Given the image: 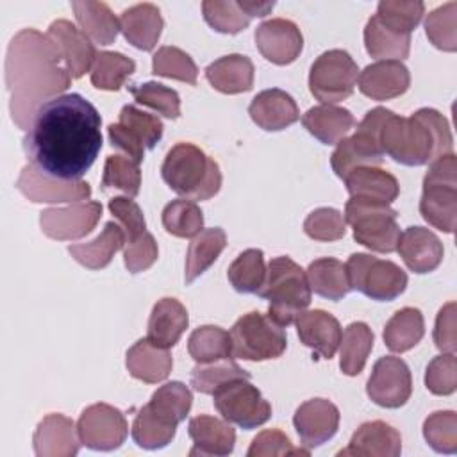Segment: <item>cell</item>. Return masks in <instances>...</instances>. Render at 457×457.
Masks as SVG:
<instances>
[{
	"mask_svg": "<svg viewBox=\"0 0 457 457\" xmlns=\"http://www.w3.org/2000/svg\"><path fill=\"white\" fill-rule=\"evenodd\" d=\"M102 118L79 93L43 102L34 112L23 148L30 164L59 180H80L102 150Z\"/></svg>",
	"mask_w": 457,
	"mask_h": 457,
	"instance_id": "cell-1",
	"label": "cell"
},
{
	"mask_svg": "<svg viewBox=\"0 0 457 457\" xmlns=\"http://www.w3.org/2000/svg\"><path fill=\"white\" fill-rule=\"evenodd\" d=\"M5 82L11 93V114L20 129L29 123L43 104L64 91L71 75L55 43L34 29H23L9 45Z\"/></svg>",
	"mask_w": 457,
	"mask_h": 457,
	"instance_id": "cell-2",
	"label": "cell"
},
{
	"mask_svg": "<svg viewBox=\"0 0 457 457\" xmlns=\"http://www.w3.org/2000/svg\"><path fill=\"white\" fill-rule=\"evenodd\" d=\"M382 152L405 166H421L439 155L452 154L453 137L446 118L430 107L412 116L391 112L380 129Z\"/></svg>",
	"mask_w": 457,
	"mask_h": 457,
	"instance_id": "cell-3",
	"label": "cell"
},
{
	"mask_svg": "<svg viewBox=\"0 0 457 457\" xmlns=\"http://www.w3.org/2000/svg\"><path fill=\"white\" fill-rule=\"evenodd\" d=\"M162 180L180 196L209 200L221 187V171L214 159L193 143H177L161 166Z\"/></svg>",
	"mask_w": 457,
	"mask_h": 457,
	"instance_id": "cell-4",
	"label": "cell"
},
{
	"mask_svg": "<svg viewBox=\"0 0 457 457\" xmlns=\"http://www.w3.org/2000/svg\"><path fill=\"white\" fill-rule=\"evenodd\" d=\"M257 295L270 302L268 316L280 327L291 325L311 303L305 271L286 255L268 262L266 278Z\"/></svg>",
	"mask_w": 457,
	"mask_h": 457,
	"instance_id": "cell-5",
	"label": "cell"
},
{
	"mask_svg": "<svg viewBox=\"0 0 457 457\" xmlns=\"http://www.w3.org/2000/svg\"><path fill=\"white\" fill-rule=\"evenodd\" d=\"M423 220L452 234L457 216V162L453 154H445L430 162L423 179V193L420 200Z\"/></svg>",
	"mask_w": 457,
	"mask_h": 457,
	"instance_id": "cell-6",
	"label": "cell"
},
{
	"mask_svg": "<svg viewBox=\"0 0 457 457\" xmlns=\"http://www.w3.org/2000/svg\"><path fill=\"white\" fill-rule=\"evenodd\" d=\"M343 216L353 227V239L359 245L380 253L396 250L400 227L396 223V211L389 204L350 196Z\"/></svg>",
	"mask_w": 457,
	"mask_h": 457,
	"instance_id": "cell-7",
	"label": "cell"
},
{
	"mask_svg": "<svg viewBox=\"0 0 457 457\" xmlns=\"http://www.w3.org/2000/svg\"><path fill=\"white\" fill-rule=\"evenodd\" d=\"M391 112L393 111L386 107L368 111L359 123L357 132L337 143V148L330 155V166L339 179H345L357 166L382 164L384 152L380 146V129Z\"/></svg>",
	"mask_w": 457,
	"mask_h": 457,
	"instance_id": "cell-8",
	"label": "cell"
},
{
	"mask_svg": "<svg viewBox=\"0 0 457 457\" xmlns=\"http://www.w3.org/2000/svg\"><path fill=\"white\" fill-rule=\"evenodd\" d=\"M232 357L243 361L277 359L286 352L287 339L280 325L270 316L252 311L243 314L230 328Z\"/></svg>",
	"mask_w": 457,
	"mask_h": 457,
	"instance_id": "cell-9",
	"label": "cell"
},
{
	"mask_svg": "<svg viewBox=\"0 0 457 457\" xmlns=\"http://www.w3.org/2000/svg\"><path fill=\"white\" fill-rule=\"evenodd\" d=\"M345 268L350 289L361 291L371 300L391 302L407 287V273L391 261L368 253H352Z\"/></svg>",
	"mask_w": 457,
	"mask_h": 457,
	"instance_id": "cell-10",
	"label": "cell"
},
{
	"mask_svg": "<svg viewBox=\"0 0 457 457\" xmlns=\"http://www.w3.org/2000/svg\"><path fill=\"white\" fill-rule=\"evenodd\" d=\"M359 68L346 50H327L311 66L309 89L323 104L346 100L357 84Z\"/></svg>",
	"mask_w": 457,
	"mask_h": 457,
	"instance_id": "cell-11",
	"label": "cell"
},
{
	"mask_svg": "<svg viewBox=\"0 0 457 457\" xmlns=\"http://www.w3.org/2000/svg\"><path fill=\"white\" fill-rule=\"evenodd\" d=\"M214 407L228 423L245 430L264 425L271 416V405L262 398L261 391L248 378H234L225 382L214 393Z\"/></svg>",
	"mask_w": 457,
	"mask_h": 457,
	"instance_id": "cell-12",
	"label": "cell"
},
{
	"mask_svg": "<svg viewBox=\"0 0 457 457\" xmlns=\"http://www.w3.org/2000/svg\"><path fill=\"white\" fill-rule=\"evenodd\" d=\"M162 121L132 104H127L120 111L118 123L107 127L109 141L112 148L127 154V157L141 162L145 148H154L162 137Z\"/></svg>",
	"mask_w": 457,
	"mask_h": 457,
	"instance_id": "cell-13",
	"label": "cell"
},
{
	"mask_svg": "<svg viewBox=\"0 0 457 457\" xmlns=\"http://www.w3.org/2000/svg\"><path fill=\"white\" fill-rule=\"evenodd\" d=\"M77 432L80 443L87 448L111 452L123 445L129 427L120 409L109 403H93L82 411Z\"/></svg>",
	"mask_w": 457,
	"mask_h": 457,
	"instance_id": "cell-14",
	"label": "cell"
},
{
	"mask_svg": "<svg viewBox=\"0 0 457 457\" xmlns=\"http://www.w3.org/2000/svg\"><path fill=\"white\" fill-rule=\"evenodd\" d=\"M366 393L371 402L386 409H398L405 405L412 393L409 366L400 357H380L368 378Z\"/></svg>",
	"mask_w": 457,
	"mask_h": 457,
	"instance_id": "cell-15",
	"label": "cell"
},
{
	"mask_svg": "<svg viewBox=\"0 0 457 457\" xmlns=\"http://www.w3.org/2000/svg\"><path fill=\"white\" fill-rule=\"evenodd\" d=\"M102 218L100 202H82L68 207H50L39 216L43 234L57 241H71L87 236Z\"/></svg>",
	"mask_w": 457,
	"mask_h": 457,
	"instance_id": "cell-16",
	"label": "cell"
},
{
	"mask_svg": "<svg viewBox=\"0 0 457 457\" xmlns=\"http://www.w3.org/2000/svg\"><path fill=\"white\" fill-rule=\"evenodd\" d=\"M16 187L30 200V202H80L91 196V187L84 180H59L50 175L41 173L32 164H27L18 180Z\"/></svg>",
	"mask_w": 457,
	"mask_h": 457,
	"instance_id": "cell-17",
	"label": "cell"
},
{
	"mask_svg": "<svg viewBox=\"0 0 457 457\" xmlns=\"http://www.w3.org/2000/svg\"><path fill=\"white\" fill-rule=\"evenodd\" d=\"M255 45L264 59L284 66L300 55L303 48V36L291 20L271 18L255 29Z\"/></svg>",
	"mask_w": 457,
	"mask_h": 457,
	"instance_id": "cell-18",
	"label": "cell"
},
{
	"mask_svg": "<svg viewBox=\"0 0 457 457\" xmlns=\"http://www.w3.org/2000/svg\"><path fill=\"white\" fill-rule=\"evenodd\" d=\"M293 425L305 448H316L334 437L339 427L337 407L325 398H312L303 402L295 416Z\"/></svg>",
	"mask_w": 457,
	"mask_h": 457,
	"instance_id": "cell-19",
	"label": "cell"
},
{
	"mask_svg": "<svg viewBox=\"0 0 457 457\" xmlns=\"http://www.w3.org/2000/svg\"><path fill=\"white\" fill-rule=\"evenodd\" d=\"M46 36L55 43L71 79H80L91 64H95L96 52L89 37L68 20H55L50 23Z\"/></svg>",
	"mask_w": 457,
	"mask_h": 457,
	"instance_id": "cell-20",
	"label": "cell"
},
{
	"mask_svg": "<svg viewBox=\"0 0 457 457\" xmlns=\"http://www.w3.org/2000/svg\"><path fill=\"white\" fill-rule=\"evenodd\" d=\"M300 341L314 352V359H332L341 343V325L327 311H303L296 320Z\"/></svg>",
	"mask_w": 457,
	"mask_h": 457,
	"instance_id": "cell-21",
	"label": "cell"
},
{
	"mask_svg": "<svg viewBox=\"0 0 457 457\" xmlns=\"http://www.w3.org/2000/svg\"><path fill=\"white\" fill-rule=\"evenodd\" d=\"M32 443L39 457H73L79 452L80 437L73 420L62 414H48L39 421Z\"/></svg>",
	"mask_w": 457,
	"mask_h": 457,
	"instance_id": "cell-22",
	"label": "cell"
},
{
	"mask_svg": "<svg viewBox=\"0 0 457 457\" xmlns=\"http://www.w3.org/2000/svg\"><path fill=\"white\" fill-rule=\"evenodd\" d=\"M411 75L402 61H377L359 73V89L371 100H391L409 89Z\"/></svg>",
	"mask_w": 457,
	"mask_h": 457,
	"instance_id": "cell-23",
	"label": "cell"
},
{
	"mask_svg": "<svg viewBox=\"0 0 457 457\" xmlns=\"http://www.w3.org/2000/svg\"><path fill=\"white\" fill-rule=\"evenodd\" d=\"M396 250L405 266L414 273L434 271L443 261L441 239L423 227H409L400 234Z\"/></svg>",
	"mask_w": 457,
	"mask_h": 457,
	"instance_id": "cell-24",
	"label": "cell"
},
{
	"mask_svg": "<svg viewBox=\"0 0 457 457\" xmlns=\"http://www.w3.org/2000/svg\"><path fill=\"white\" fill-rule=\"evenodd\" d=\"M402 453L400 432L386 421L362 423L352 436L348 446L339 455L355 457H398Z\"/></svg>",
	"mask_w": 457,
	"mask_h": 457,
	"instance_id": "cell-25",
	"label": "cell"
},
{
	"mask_svg": "<svg viewBox=\"0 0 457 457\" xmlns=\"http://www.w3.org/2000/svg\"><path fill=\"white\" fill-rule=\"evenodd\" d=\"M248 114L264 130H282L300 120V111L291 95L278 87L264 89L252 100Z\"/></svg>",
	"mask_w": 457,
	"mask_h": 457,
	"instance_id": "cell-26",
	"label": "cell"
},
{
	"mask_svg": "<svg viewBox=\"0 0 457 457\" xmlns=\"http://www.w3.org/2000/svg\"><path fill=\"white\" fill-rule=\"evenodd\" d=\"M187 434L193 439L189 455H228L236 445V432L227 420L200 414L189 420Z\"/></svg>",
	"mask_w": 457,
	"mask_h": 457,
	"instance_id": "cell-27",
	"label": "cell"
},
{
	"mask_svg": "<svg viewBox=\"0 0 457 457\" xmlns=\"http://www.w3.org/2000/svg\"><path fill=\"white\" fill-rule=\"evenodd\" d=\"M162 16L154 4H136L125 9L120 16V29L125 39L145 52L154 50L162 32Z\"/></svg>",
	"mask_w": 457,
	"mask_h": 457,
	"instance_id": "cell-28",
	"label": "cell"
},
{
	"mask_svg": "<svg viewBox=\"0 0 457 457\" xmlns=\"http://www.w3.org/2000/svg\"><path fill=\"white\" fill-rule=\"evenodd\" d=\"M187 323V311L177 298H161L152 309L146 337L157 346L171 348L179 343Z\"/></svg>",
	"mask_w": 457,
	"mask_h": 457,
	"instance_id": "cell-29",
	"label": "cell"
},
{
	"mask_svg": "<svg viewBox=\"0 0 457 457\" xmlns=\"http://www.w3.org/2000/svg\"><path fill=\"white\" fill-rule=\"evenodd\" d=\"M125 364L134 378L146 384H157L170 375L173 359L168 348L157 346L148 337H145L129 348Z\"/></svg>",
	"mask_w": 457,
	"mask_h": 457,
	"instance_id": "cell-30",
	"label": "cell"
},
{
	"mask_svg": "<svg viewBox=\"0 0 457 457\" xmlns=\"http://www.w3.org/2000/svg\"><path fill=\"white\" fill-rule=\"evenodd\" d=\"M253 62L241 54H230L216 59L205 68L209 84L225 95L250 91L253 86Z\"/></svg>",
	"mask_w": 457,
	"mask_h": 457,
	"instance_id": "cell-31",
	"label": "cell"
},
{
	"mask_svg": "<svg viewBox=\"0 0 457 457\" xmlns=\"http://www.w3.org/2000/svg\"><path fill=\"white\" fill-rule=\"evenodd\" d=\"M343 180L350 196L370 198L382 204H391L400 193L396 177L378 166H357Z\"/></svg>",
	"mask_w": 457,
	"mask_h": 457,
	"instance_id": "cell-32",
	"label": "cell"
},
{
	"mask_svg": "<svg viewBox=\"0 0 457 457\" xmlns=\"http://www.w3.org/2000/svg\"><path fill=\"white\" fill-rule=\"evenodd\" d=\"M302 125L309 130V134H312L323 145H336L355 125V118L345 107L321 104V105L311 107L302 116Z\"/></svg>",
	"mask_w": 457,
	"mask_h": 457,
	"instance_id": "cell-33",
	"label": "cell"
},
{
	"mask_svg": "<svg viewBox=\"0 0 457 457\" xmlns=\"http://www.w3.org/2000/svg\"><path fill=\"white\" fill-rule=\"evenodd\" d=\"M123 243L125 234L121 227L114 221H107L102 232L93 241L70 245L68 252L79 264L89 270H102L111 262V259L123 246Z\"/></svg>",
	"mask_w": 457,
	"mask_h": 457,
	"instance_id": "cell-34",
	"label": "cell"
},
{
	"mask_svg": "<svg viewBox=\"0 0 457 457\" xmlns=\"http://www.w3.org/2000/svg\"><path fill=\"white\" fill-rule=\"evenodd\" d=\"M80 30L98 45H111L120 29V20L104 2H71Z\"/></svg>",
	"mask_w": 457,
	"mask_h": 457,
	"instance_id": "cell-35",
	"label": "cell"
},
{
	"mask_svg": "<svg viewBox=\"0 0 457 457\" xmlns=\"http://www.w3.org/2000/svg\"><path fill=\"white\" fill-rule=\"evenodd\" d=\"M227 245V234L220 227L204 228L200 234L193 237L186 253V271L184 280L191 284L196 277H200L223 252Z\"/></svg>",
	"mask_w": 457,
	"mask_h": 457,
	"instance_id": "cell-36",
	"label": "cell"
},
{
	"mask_svg": "<svg viewBox=\"0 0 457 457\" xmlns=\"http://www.w3.org/2000/svg\"><path fill=\"white\" fill-rule=\"evenodd\" d=\"M311 291L328 300H341L350 293L346 268L334 257H321L309 264L305 271Z\"/></svg>",
	"mask_w": 457,
	"mask_h": 457,
	"instance_id": "cell-37",
	"label": "cell"
},
{
	"mask_svg": "<svg viewBox=\"0 0 457 457\" xmlns=\"http://www.w3.org/2000/svg\"><path fill=\"white\" fill-rule=\"evenodd\" d=\"M425 334V321L420 309L403 307L396 311L384 327V343L391 352L402 353L414 348Z\"/></svg>",
	"mask_w": 457,
	"mask_h": 457,
	"instance_id": "cell-38",
	"label": "cell"
},
{
	"mask_svg": "<svg viewBox=\"0 0 457 457\" xmlns=\"http://www.w3.org/2000/svg\"><path fill=\"white\" fill-rule=\"evenodd\" d=\"M175 421L168 420L166 416L155 412L148 403L139 409L132 421V439L137 446L146 448V450H157L164 448L171 439L175 437L177 432Z\"/></svg>",
	"mask_w": 457,
	"mask_h": 457,
	"instance_id": "cell-39",
	"label": "cell"
},
{
	"mask_svg": "<svg viewBox=\"0 0 457 457\" xmlns=\"http://www.w3.org/2000/svg\"><path fill=\"white\" fill-rule=\"evenodd\" d=\"M339 368L345 375H359L373 350V332L362 321L350 323L341 334Z\"/></svg>",
	"mask_w": 457,
	"mask_h": 457,
	"instance_id": "cell-40",
	"label": "cell"
},
{
	"mask_svg": "<svg viewBox=\"0 0 457 457\" xmlns=\"http://www.w3.org/2000/svg\"><path fill=\"white\" fill-rule=\"evenodd\" d=\"M366 52L382 61H400L409 55L411 34H396L384 27L377 16H371L364 27Z\"/></svg>",
	"mask_w": 457,
	"mask_h": 457,
	"instance_id": "cell-41",
	"label": "cell"
},
{
	"mask_svg": "<svg viewBox=\"0 0 457 457\" xmlns=\"http://www.w3.org/2000/svg\"><path fill=\"white\" fill-rule=\"evenodd\" d=\"M187 352L196 364L232 359L230 334L216 325H204L191 332Z\"/></svg>",
	"mask_w": 457,
	"mask_h": 457,
	"instance_id": "cell-42",
	"label": "cell"
},
{
	"mask_svg": "<svg viewBox=\"0 0 457 457\" xmlns=\"http://www.w3.org/2000/svg\"><path fill=\"white\" fill-rule=\"evenodd\" d=\"M228 282L237 293H255L262 287L266 278L264 255L257 248H248L241 252L227 271Z\"/></svg>",
	"mask_w": 457,
	"mask_h": 457,
	"instance_id": "cell-43",
	"label": "cell"
},
{
	"mask_svg": "<svg viewBox=\"0 0 457 457\" xmlns=\"http://www.w3.org/2000/svg\"><path fill=\"white\" fill-rule=\"evenodd\" d=\"M136 62L120 52H100L91 68V84L98 89L118 91L134 73Z\"/></svg>",
	"mask_w": 457,
	"mask_h": 457,
	"instance_id": "cell-44",
	"label": "cell"
},
{
	"mask_svg": "<svg viewBox=\"0 0 457 457\" xmlns=\"http://www.w3.org/2000/svg\"><path fill=\"white\" fill-rule=\"evenodd\" d=\"M162 227L177 237H195L204 228V212L196 202L179 198L162 209Z\"/></svg>",
	"mask_w": 457,
	"mask_h": 457,
	"instance_id": "cell-45",
	"label": "cell"
},
{
	"mask_svg": "<svg viewBox=\"0 0 457 457\" xmlns=\"http://www.w3.org/2000/svg\"><path fill=\"white\" fill-rule=\"evenodd\" d=\"M425 12L423 2H403V0H382L377 5L378 21L396 34H411Z\"/></svg>",
	"mask_w": 457,
	"mask_h": 457,
	"instance_id": "cell-46",
	"label": "cell"
},
{
	"mask_svg": "<svg viewBox=\"0 0 457 457\" xmlns=\"http://www.w3.org/2000/svg\"><path fill=\"white\" fill-rule=\"evenodd\" d=\"M141 186L139 162L125 155H109L104 164L102 189H118L127 196H136Z\"/></svg>",
	"mask_w": 457,
	"mask_h": 457,
	"instance_id": "cell-47",
	"label": "cell"
},
{
	"mask_svg": "<svg viewBox=\"0 0 457 457\" xmlns=\"http://www.w3.org/2000/svg\"><path fill=\"white\" fill-rule=\"evenodd\" d=\"M234 378H250L243 368H239L232 359H223L207 364H196L191 370V386L195 391L204 395H212L225 382Z\"/></svg>",
	"mask_w": 457,
	"mask_h": 457,
	"instance_id": "cell-48",
	"label": "cell"
},
{
	"mask_svg": "<svg viewBox=\"0 0 457 457\" xmlns=\"http://www.w3.org/2000/svg\"><path fill=\"white\" fill-rule=\"evenodd\" d=\"M152 70L159 77L175 79L195 86L198 68L189 54L177 46H161L152 57Z\"/></svg>",
	"mask_w": 457,
	"mask_h": 457,
	"instance_id": "cell-49",
	"label": "cell"
},
{
	"mask_svg": "<svg viewBox=\"0 0 457 457\" xmlns=\"http://www.w3.org/2000/svg\"><path fill=\"white\" fill-rule=\"evenodd\" d=\"M425 34L430 43L445 52L457 50V2H448L430 14L425 20Z\"/></svg>",
	"mask_w": 457,
	"mask_h": 457,
	"instance_id": "cell-50",
	"label": "cell"
},
{
	"mask_svg": "<svg viewBox=\"0 0 457 457\" xmlns=\"http://www.w3.org/2000/svg\"><path fill=\"white\" fill-rule=\"evenodd\" d=\"M191 402H193V396H191V391L186 384L182 382H168L164 386H161L150 398L148 405L166 416L168 420L175 421V423H180L182 420H186L189 409H191Z\"/></svg>",
	"mask_w": 457,
	"mask_h": 457,
	"instance_id": "cell-51",
	"label": "cell"
},
{
	"mask_svg": "<svg viewBox=\"0 0 457 457\" xmlns=\"http://www.w3.org/2000/svg\"><path fill=\"white\" fill-rule=\"evenodd\" d=\"M205 21L221 34H237L248 27L250 18L241 9L239 2L232 0H205L202 4Z\"/></svg>",
	"mask_w": 457,
	"mask_h": 457,
	"instance_id": "cell-52",
	"label": "cell"
},
{
	"mask_svg": "<svg viewBox=\"0 0 457 457\" xmlns=\"http://www.w3.org/2000/svg\"><path fill=\"white\" fill-rule=\"evenodd\" d=\"M129 91L136 98L137 104L146 105L170 120H177L180 116V98L179 93L171 87H166L159 82H145V84H132Z\"/></svg>",
	"mask_w": 457,
	"mask_h": 457,
	"instance_id": "cell-53",
	"label": "cell"
},
{
	"mask_svg": "<svg viewBox=\"0 0 457 457\" xmlns=\"http://www.w3.org/2000/svg\"><path fill=\"white\" fill-rule=\"evenodd\" d=\"M425 441L439 453L457 452V414L453 411H436L423 421Z\"/></svg>",
	"mask_w": 457,
	"mask_h": 457,
	"instance_id": "cell-54",
	"label": "cell"
},
{
	"mask_svg": "<svg viewBox=\"0 0 457 457\" xmlns=\"http://www.w3.org/2000/svg\"><path fill=\"white\" fill-rule=\"evenodd\" d=\"M303 230L316 241H336L346 232L345 216L332 207L314 209L303 221Z\"/></svg>",
	"mask_w": 457,
	"mask_h": 457,
	"instance_id": "cell-55",
	"label": "cell"
},
{
	"mask_svg": "<svg viewBox=\"0 0 457 457\" xmlns=\"http://www.w3.org/2000/svg\"><path fill=\"white\" fill-rule=\"evenodd\" d=\"M425 386L432 395L446 396L457 387V361L452 352L434 357L425 371Z\"/></svg>",
	"mask_w": 457,
	"mask_h": 457,
	"instance_id": "cell-56",
	"label": "cell"
},
{
	"mask_svg": "<svg viewBox=\"0 0 457 457\" xmlns=\"http://www.w3.org/2000/svg\"><path fill=\"white\" fill-rule=\"evenodd\" d=\"M248 457H280V455H309V450L295 448L289 437L277 428L257 434L246 452Z\"/></svg>",
	"mask_w": 457,
	"mask_h": 457,
	"instance_id": "cell-57",
	"label": "cell"
},
{
	"mask_svg": "<svg viewBox=\"0 0 457 457\" xmlns=\"http://www.w3.org/2000/svg\"><path fill=\"white\" fill-rule=\"evenodd\" d=\"M109 211L118 220V223L125 234V243H130L146 232L145 230L146 228L145 216H143L139 205L130 196L111 198Z\"/></svg>",
	"mask_w": 457,
	"mask_h": 457,
	"instance_id": "cell-58",
	"label": "cell"
},
{
	"mask_svg": "<svg viewBox=\"0 0 457 457\" xmlns=\"http://www.w3.org/2000/svg\"><path fill=\"white\" fill-rule=\"evenodd\" d=\"M157 255L159 248L154 236L150 232H145L137 239L125 243L123 262L130 273H139L148 270L157 261Z\"/></svg>",
	"mask_w": 457,
	"mask_h": 457,
	"instance_id": "cell-59",
	"label": "cell"
},
{
	"mask_svg": "<svg viewBox=\"0 0 457 457\" xmlns=\"http://www.w3.org/2000/svg\"><path fill=\"white\" fill-rule=\"evenodd\" d=\"M434 343L441 352H455L457 334H455V302H448L441 307L434 327Z\"/></svg>",
	"mask_w": 457,
	"mask_h": 457,
	"instance_id": "cell-60",
	"label": "cell"
},
{
	"mask_svg": "<svg viewBox=\"0 0 457 457\" xmlns=\"http://www.w3.org/2000/svg\"><path fill=\"white\" fill-rule=\"evenodd\" d=\"M239 5L241 9L248 14V18H262L266 16L273 7H275V2H257V0H239Z\"/></svg>",
	"mask_w": 457,
	"mask_h": 457,
	"instance_id": "cell-61",
	"label": "cell"
}]
</instances>
